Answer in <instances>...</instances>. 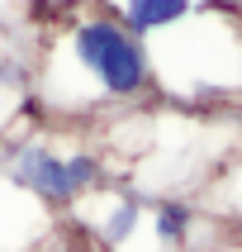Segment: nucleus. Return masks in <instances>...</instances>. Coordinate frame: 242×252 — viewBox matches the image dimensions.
Here are the masks:
<instances>
[{"instance_id":"4","label":"nucleus","mask_w":242,"mask_h":252,"mask_svg":"<svg viewBox=\"0 0 242 252\" xmlns=\"http://www.w3.org/2000/svg\"><path fill=\"white\" fill-rule=\"evenodd\" d=\"M152 228H157V243H161V248H181L185 228H190V210L176 205V200H166V205L152 210Z\"/></svg>"},{"instance_id":"1","label":"nucleus","mask_w":242,"mask_h":252,"mask_svg":"<svg viewBox=\"0 0 242 252\" xmlns=\"http://www.w3.org/2000/svg\"><path fill=\"white\" fill-rule=\"evenodd\" d=\"M62 71V86L76 81L62 95V110L67 105H81V100H138L152 91V53L147 43L133 38L114 14H71L62 19L53 48H48V62H43V76H57ZM43 91V100H57V91Z\"/></svg>"},{"instance_id":"2","label":"nucleus","mask_w":242,"mask_h":252,"mask_svg":"<svg viewBox=\"0 0 242 252\" xmlns=\"http://www.w3.org/2000/svg\"><path fill=\"white\" fill-rule=\"evenodd\" d=\"M5 171L43 205H71L100 181V162L90 153H53V148H19Z\"/></svg>"},{"instance_id":"3","label":"nucleus","mask_w":242,"mask_h":252,"mask_svg":"<svg viewBox=\"0 0 242 252\" xmlns=\"http://www.w3.org/2000/svg\"><path fill=\"white\" fill-rule=\"evenodd\" d=\"M190 10H195V0H124L114 19H119L133 38H152V33H161V29L185 24Z\"/></svg>"}]
</instances>
